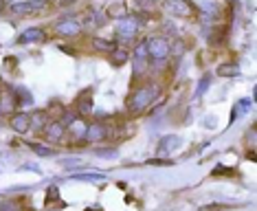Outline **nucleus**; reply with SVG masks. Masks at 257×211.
<instances>
[{"label":"nucleus","mask_w":257,"mask_h":211,"mask_svg":"<svg viewBox=\"0 0 257 211\" xmlns=\"http://www.w3.org/2000/svg\"><path fill=\"white\" fill-rule=\"evenodd\" d=\"M165 9L176 18H191L194 16V9L187 0H167L165 2Z\"/></svg>","instance_id":"nucleus-3"},{"label":"nucleus","mask_w":257,"mask_h":211,"mask_svg":"<svg viewBox=\"0 0 257 211\" xmlns=\"http://www.w3.org/2000/svg\"><path fill=\"white\" fill-rule=\"evenodd\" d=\"M97 156H106V158H114L116 150H97Z\"/></svg>","instance_id":"nucleus-26"},{"label":"nucleus","mask_w":257,"mask_h":211,"mask_svg":"<svg viewBox=\"0 0 257 211\" xmlns=\"http://www.w3.org/2000/svg\"><path fill=\"white\" fill-rule=\"evenodd\" d=\"M110 62H112V66H121V64H125L128 62V51L125 49H119V51H112L110 53Z\"/></svg>","instance_id":"nucleus-15"},{"label":"nucleus","mask_w":257,"mask_h":211,"mask_svg":"<svg viewBox=\"0 0 257 211\" xmlns=\"http://www.w3.org/2000/svg\"><path fill=\"white\" fill-rule=\"evenodd\" d=\"M145 49H147V58L152 60H165L170 55L171 46L165 37H149L145 42Z\"/></svg>","instance_id":"nucleus-2"},{"label":"nucleus","mask_w":257,"mask_h":211,"mask_svg":"<svg viewBox=\"0 0 257 211\" xmlns=\"http://www.w3.org/2000/svg\"><path fill=\"white\" fill-rule=\"evenodd\" d=\"M165 143H163V148L165 150H174V148H178V137H167V139H163Z\"/></svg>","instance_id":"nucleus-24"},{"label":"nucleus","mask_w":257,"mask_h":211,"mask_svg":"<svg viewBox=\"0 0 257 211\" xmlns=\"http://www.w3.org/2000/svg\"><path fill=\"white\" fill-rule=\"evenodd\" d=\"M106 125L104 123H90L86 128V134H84V139L88 141V143H97V141H104L106 139Z\"/></svg>","instance_id":"nucleus-8"},{"label":"nucleus","mask_w":257,"mask_h":211,"mask_svg":"<svg viewBox=\"0 0 257 211\" xmlns=\"http://www.w3.org/2000/svg\"><path fill=\"white\" fill-rule=\"evenodd\" d=\"M79 163H82L79 158H66V161H62V165L64 167H75V165H79Z\"/></svg>","instance_id":"nucleus-27"},{"label":"nucleus","mask_w":257,"mask_h":211,"mask_svg":"<svg viewBox=\"0 0 257 211\" xmlns=\"http://www.w3.org/2000/svg\"><path fill=\"white\" fill-rule=\"evenodd\" d=\"M55 31H57L59 35H64V37H73V35H79V31H82V25L68 18V20L57 22V25H55Z\"/></svg>","instance_id":"nucleus-7"},{"label":"nucleus","mask_w":257,"mask_h":211,"mask_svg":"<svg viewBox=\"0 0 257 211\" xmlns=\"http://www.w3.org/2000/svg\"><path fill=\"white\" fill-rule=\"evenodd\" d=\"M46 0H20V2H13L11 4V11L22 16V13H35L40 9H44Z\"/></svg>","instance_id":"nucleus-5"},{"label":"nucleus","mask_w":257,"mask_h":211,"mask_svg":"<svg viewBox=\"0 0 257 211\" xmlns=\"http://www.w3.org/2000/svg\"><path fill=\"white\" fill-rule=\"evenodd\" d=\"M71 181H86V182H104L106 174H99V172H86V174H73Z\"/></svg>","instance_id":"nucleus-11"},{"label":"nucleus","mask_w":257,"mask_h":211,"mask_svg":"<svg viewBox=\"0 0 257 211\" xmlns=\"http://www.w3.org/2000/svg\"><path fill=\"white\" fill-rule=\"evenodd\" d=\"M11 108H18V101H16V95H13V90H9L7 95L0 99V110H11Z\"/></svg>","instance_id":"nucleus-16"},{"label":"nucleus","mask_w":257,"mask_h":211,"mask_svg":"<svg viewBox=\"0 0 257 211\" xmlns=\"http://www.w3.org/2000/svg\"><path fill=\"white\" fill-rule=\"evenodd\" d=\"M249 106H251V99H242V101H237V106H235V110H233V117H231V121H235L237 117H244L246 112H249Z\"/></svg>","instance_id":"nucleus-19"},{"label":"nucleus","mask_w":257,"mask_h":211,"mask_svg":"<svg viewBox=\"0 0 257 211\" xmlns=\"http://www.w3.org/2000/svg\"><path fill=\"white\" fill-rule=\"evenodd\" d=\"M116 33L121 37H125V40H130V37H134L139 33V20L137 18H130V16H123L119 20V25H116Z\"/></svg>","instance_id":"nucleus-4"},{"label":"nucleus","mask_w":257,"mask_h":211,"mask_svg":"<svg viewBox=\"0 0 257 211\" xmlns=\"http://www.w3.org/2000/svg\"><path fill=\"white\" fill-rule=\"evenodd\" d=\"M92 49L95 51H101V53H112L116 49V44L112 40H104V37H95L92 40Z\"/></svg>","instance_id":"nucleus-12"},{"label":"nucleus","mask_w":257,"mask_h":211,"mask_svg":"<svg viewBox=\"0 0 257 211\" xmlns=\"http://www.w3.org/2000/svg\"><path fill=\"white\" fill-rule=\"evenodd\" d=\"M77 110H79V115H90V110H92L90 92H86V99H84V97H79V101H77Z\"/></svg>","instance_id":"nucleus-17"},{"label":"nucleus","mask_w":257,"mask_h":211,"mask_svg":"<svg viewBox=\"0 0 257 211\" xmlns=\"http://www.w3.org/2000/svg\"><path fill=\"white\" fill-rule=\"evenodd\" d=\"M2 9H4V0H0V11H2Z\"/></svg>","instance_id":"nucleus-28"},{"label":"nucleus","mask_w":257,"mask_h":211,"mask_svg":"<svg viewBox=\"0 0 257 211\" xmlns=\"http://www.w3.org/2000/svg\"><path fill=\"white\" fill-rule=\"evenodd\" d=\"M218 73L227 75V77H235V75H240V66H237V64H222Z\"/></svg>","instance_id":"nucleus-20"},{"label":"nucleus","mask_w":257,"mask_h":211,"mask_svg":"<svg viewBox=\"0 0 257 211\" xmlns=\"http://www.w3.org/2000/svg\"><path fill=\"white\" fill-rule=\"evenodd\" d=\"M64 2H75V0H64Z\"/></svg>","instance_id":"nucleus-29"},{"label":"nucleus","mask_w":257,"mask_h":211,"mask_svg":"<svg viewBox=\"0 0 257 211\" xmlns=\"http://www.w3.org/2000/svg\"><path fill=\"white\" fill-rule=\"evenodd\" d=\"M31 117V125H33V128H44L46 123H49V117H46V112L44 110H35L33 115H29Z\"/></svg>","instance_id":"nucleus-14"},{"label":"nucleus","mask_w":257,"mask_h":211,"mask_svg":"<svg viewBox=\"0 0 257 211\" xmlns=\"http://www.w3.org/2000/svg\"><path fill=\"white\" fill-rule=\"evenodd\" d=\"M31 150L37 154V156H55V150L51 148H44V145H37V143H31Z\"/></svg>","instance_id":"nucleus-22"},{"label":"nucleus","mask_w":257,"mask_h":211,"mask_svg":"<svg viewBox=\"0 0 257 211\" xmlns=\"http://www.w3.org/2000/svg\"><path fill=\"white\" fill-rule=\"evenodd\" d=\"M108 13H110V16H121V18H123L125 16V7L116 2V4H112V7L108 9Z\"/></svg>","instance_id":"nucleus-23"},{"label":"nucleus","mask_w":257,"mask_h":211,"mask_svg":"<svg viewBox=\"0 0 257 211\" xmlns=\"http://www.w3.org/2000/svg\"><path fill=\"white\" fill-rule=\"evenodd\" d=\"M9 125H11L18 134H27V132H29V128H31V117L27 115V112H18V115L11 117Z\"/></svg>","instance_id":"nucleus-6"},{"label":"nucleus","mask_w":257,"mask_h":211,"mask_svg":"<svg viewBox=\"0 0 257 211\" xmlns=\"http://www.w3.org/2000/svg\"><path fill=\"white\" fill-rule=\"evenodd\" d=\"M44 40V31L42 29H27L25 33L18 37V42L20 44H29V42H42Z\"/></svg>","instance_id":"nucleus-9"},{"label":"nucleus","mask_w":257,"mask_h":211,"mask_svg":"<svg viewBox=\"0 0 257 211\" xmlns=\"http://www.w3.org/2000/svg\"><path fill=\"white\" fill-rule=\"evenodd\" d=\"M145 70H147V55L145 58H137V55H134V73L143 75Z\"/></svg>","instance_id":"nucleus-21"},{"label":"nucleus","mask_w":257,"mask_h":211,"mask_svg":"<svg viewBox=\"0 0 257 211\" xmlns=\"http://www.w3.org/2000/svg\"><path fill=\"white\" fill-rule=\"evenodd\" d=\"M64 132H66V128H64L62 121H55V123H49V128H46V134H49V139H62Z\"/></svg>","instance_id":"nucleus-13"},{"label":"nucleus","mask_w":257,"mask_h":211,"mask_svg":"<svg viewBox=\"0 0 257 211\" xmlns=\"http://www.w3.org/2000/svg\"><path fill=\"white\" fill-rule=\"evenodd\" d=\"M13 95H16V101H18V106H33V95H31L27 88H22V86H18V88H13Z\"/></svg>","instance_id":"nucleus-10"},{"label":"nucleus","mask_w":257,"mask_h":211,"mask_svg":"<svg viewBox=\"0 0 257 211\" xmlns=\"http://www.w3.org/2000/svg\"><path fill=\"white\" fill-rule=\"evenodd\" d=\"M207 86H209V75H204V77L200 79V84H198V90H196V97H198V95H202V92H204V88H207Z\"/></svg>","instance_id":"nucleus-25"},{"label":"nucleus","mask_w":257,"mask_h":211,"mask_svg":"<svg viewBox=\"0 0 257 211\" xmlns=\"http://www.w3.org/2000/svg\"><path fill=\"white\" fill-rule=\"evenodd\" d=\"M86 128H88V125H84V121L75 119V121H73L71 125H68L66 130H71V132H73L77 139H84V134H86Z\"/></svg>","instance_id":"nucleus-18"},{"label":"nucleus","mask_w":257,"mask_h":211,"mask_svg":"<svg viewBox=\"0 0 257 211\" xmlns=\"http://www.w3.org/2000/svg\"><path fill=\"white\" fill-rule=\"evenodd\" d=\"M154 97H156V86H143V88H139L137 92H134L132 97H130V101H128V108H130V112H143V110H147V106L154 101Z\"/></svg>","instance_id":"nucleus-1"}]
</instances>
